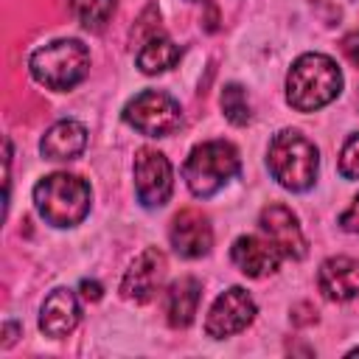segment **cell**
Here are the masks:
<instances>
[{"label":"cell","instance_id":"obj_1","mask_svg":"<svg viewBox=\"0 0 359 359\" xmlns=\"http://www.w3.org/2000/svg\"><path fill=\"white\" fill-rule=\"evenodd\" d=\"M342 90V73L325 53H303L286 76V101L297 112H314L331 104Z\"/></svg>","mask_w":359,"mask_h":359},{"label":"cell","instance_id":"obj_2","mask_svg":"<svg viewBox=\"0 0 359 359\" xmlns=\"http://www.w3.org/2000/svg\"><path fill=\"white\" fill-rule=\"evenodd\" d=\"M90 185L67 171L42 177L34 185V208L53 227H73L90 213Z\"/></svg>","mask_w":359,"mask_h":359},{"label":"cell","instance_id":"obj_3","mask_svg":"<svg viewBox=\"0 0 359 359\" xmlns=\"http://www.w3.org/2000/svg\"><path fill=\"white\" fill-rule=\"evenodd\" d=\"M266 163H269L272 177L286 191H309L317 180L320 151L297 129H283L269 140Z\"/></svg>","mask_w":359,"mask_h":359},{"label":"cell","instance_id":"obj_4","mask_svg":"<svg viewBox=\"0 0 359 359\" xmlns=\"http://www.w3.org/2000/svg\"><path fill=\"white\" fill-rule=\"evenodd\" d=\"M238 171H241L238 149L227 140H205L194 146L188 160L182 163L185 185L199 199H208L216 191H222Z\"/></svg>","mask_w":359,"mask_h":359},{"label":"cell","instance_id":"obj_5","mask_svg":"<svg viewBox=\"0 0 359 359\" xmlns=\"http://www.w3.org/2000/svg\"><path fill=\"white\" fill-rule=\"evenodd\" d=\"M28 70L36 84L48 90H70L90 70V50L79 39H53L36 48L28 59Z\"/></svg>","mask_w":359,"mask_h":359},{"label":"cell","instance_id":"obj_6","mask_svg":"<svg viewBox=\"0 0 359 359\" xmlns=\"http://www.w3.org/2000/svg\"><path fill=\"white\" fill-rule=\"evenodd\" d=\"M123 121L146 137H165L180 129L182 109L168 93L146 90L123 107Z\"/></svg>","mask_w":359,"mask_h":359},{"label":"cell","instance_id":"obj_7","mask_svg":"<svg viewBox=\"0 0 359 359\" xmlns=\"http://www.w3.org/2000/svg\"><path fill=\"white\" fill-rule=\"evenodd\" d=\"M174 174L171 163L157 149H137L135 154V191L143 208H163L171 196Z\"/></svg>","mask_w":359,"mask_h":359},{"label":"cell","instance_id":"obj_8","mask_svg":"<svg viewBox=\"0 0 359 359\" xmlns=\"http://www.w3.org/2000/svg\"><path fill=\"white\" fill-rule=\"evenodd\" d=\"M252 317H255V300L241 286H230L213 300L205 320V331L213 339H224L244 331L252 323Z\"/></svg>","mask_w":359,"mask_h":359},{"label":"cell","instance_id":"obj_9","mask_svg":"<svg viewBox=\"0 0 359 359\" xmlns=\"http://www.w3.org/2000/svg\"><path fill=\"white\" fill-rule=\"evenodd\" d=\"M258 227L264 233V238H269L283 258H292V261H300L306 255V236L300 230V222L297 216L286 208V205H269L261 210L258 216Z\"/></svg>","mask_w":359,"mask_h":359},{"label":"cell","instance_id":"obj_10","mask_svg":"<svg viewBox=\"0 0 359 359\" xmlns=\"http://www.w3.org/2000/svg\"><path fill=\"white\" fill-rule=\"evenodd\" d=\"M168 238H171V247L177 255L182 258H202L210 252L213 247V230H210V222L202 210L196 208H185L174 216L171 222V230H168Z\"/></svg>","mask_w":359,"mask_h":359},{"label":"cell","instance_id":"obj_11","mask_svg":"<svg viewBox=\"0 0 359 359\" xmlns=\"http://www.w3.org/2000/svg\"><path fill=\"white\" fill-rule=\"evenodd\" d=\"M165 275V255L157 247H146L123 272L121 294L135 303H146L160 289V280Z\"/></svg>","mask_w":359,"mask_h":359},{"label":"cell","instance_id":"obj_12","mask_svg":"<svg viewBox=\"0 0 359 359\" xmlns=\"http://www.w3.org/2000/svg\"><path fill=\"white\" fill-rule=\"evenodd\" d=\"M230 258L238 266V272H244L247 278H264L272 275L280 264V250L261 236H238L230 247Z\"/></svg>","mask_w":359,"mask_h":359},{"label":"cell","instance_id":"obj_13","mask_svg":"<svg viewBox=\"0 0 359 359\" xmlns=\"http://www.w3.org/2000/svg\"><path fill=\"white\" fill-rule=\"evenodd\" d=\"M317 286L328 300H351L359 294V261L348 255H334L320 264Z\"/></svg>","mask_w":359,"mask_h":359},{"label":"cell","instance_id":"obj_14","mask_svg":"<svg viewBox=\"0 0 359 359\" xmlns=\"http://www.w3.org/2000/svg\"><path fill=\"white\" fill-rule=\"evenodd\" d=\"M79 320H81V309L70 289H53L39 309V328L53 339L67 337L79 325Z\"/></svg>","mask_w":359,"mask_h":359},{"label":"cell","instance_id":"obj_15","mask_svg":"<svg viewBox=\"0 0 359 359\" xmlns=\"http://www.w3.org/2000/svg\"><path fill=\"white\" fill-rule=\"evenodd\" d=\"M87 146V129L79 121H56L39 140L45 160H73Z\"/></svg>","mask_w":359,"mask_h":359},{"label":"cell","instance_id":"obj_16","mask_svg":"<svg viewBox=\"0 0 359 359\" xmlns=\"http://www.w3.org/2000/svg\"><path fill=\"white\" fill-rule=\"evenodd\" d=\"M199 297H202V286H199L196 278H191V275L177 278L168 286V292H165V314H168V323L174 328H188L194 323Z\"/></svg>","mask_w":359,"mask_h":359},{"label":"cell","instance_id":"obj_17","mask_svg":"<svg viewBox=\"0 0 359 359\" xmlns=\"http://www.w3.org/2000/svg\"><path fill=\"white\" fill-rule=\"evenodd\" d=\"M177 59H180V48H177L168 36H163V34L149 36V39L143 42V48L137 50V67H140L143 73H149V76L174 67Z\"/></svg>","mask_w":359,"mask_h":359},{"label":"cell","instance_id":"obj_18","mask_svg":"<svg viewBox=\"0 0 359 359\" xmlns=\"http://www.w3.org/2000/svg\"><path fill=\"white\" fill-rule=\"evenodd\" d=\"M73 17L87 28V31H104L115 11V0H67Z\"/></svg>","mask_w":359,"mask_h":359},{"label":"cell","instance_id":"obj_19","mask_svg":"<svg viewBox=\"0 0 359 359\" xmlns=\"http://www.w3.org/2000/svg\"><path fill=\"white\" fill-rule=\"evenodd\" d=\"M222 109H224V118L233 123V126H244L252 112H250V101H247V93L241 84H227L222 90Z\"/></svg>","mask_w":359,"mask_h":359},{"label":"cell","instance_id":"obj_20","mask_svg":"<svg viewBox=\"0 0 359 359\" xmlns=\"http://www.w3.org/2000/svg\"><path fill=\"white\" fill-rule=\"evenodd\" d=\"M339 174L345 180H359V132L351 135L339 151Z\"/></svg>","mask_w":359,"mask_h":359},{"label":"cell","instance_id":"obj_21","mask_svg":"<svg viewBox=\"0 0 359 359\" xmlns=\"http://www.w3.org/2000/svg\"><path fill=\"white\" fill-rule=\"evenodd\" d=\"M339 48H342L345 59H348L353 67H359V31L345 34V36H342V42H339Z\"/></svg>","mask_w":359,"mask_h":359},{"label":"cell","instance_id":"obj_22","mask_svg":"<svg viewBox=\"0 0 359 359\" xmlns=\"http://www.w3.org/2000/svg\"><path fill=\"white\" fill-rule=\"evenodd\" d=\"M339 224H342V230H348V233H353V236H359V196L351 202V208L339 216Z\"/></svg>","mask_w":359,"mask_h":359},{"label":"cell","instance_id":"obj_23","mask_svg":"<svg viewBox=\"0 0 359 359\" xmlns=\"http://www.w3.org/2000/svg\"><path fill=\"white\" fill-rule=\"evenodd\" d=\"M79 289H81V297H84V300H93V303H95V300L101 297V283H98V280H87V278H84Z\"/></svg>","mask_w":359,"mask_h":359},{"label":"cell","instance_id":"obj_24","mask_svg":"<svg viewBox=\"0 0 359 359\" xmlns=\"http://www.w3.org/2000/svg\"><path fill=\"white\" fill-rule=\"evenodd\" d=\"M17 331H20L17 323H6V325H3V348H8V345L17 339Z\"/></svg>","mask_w":359,"mask_h":359},{"label":"cell","instance_id":"obj_25","mask_svg":"<svg viewBox=\"0 0 359 359\" xmlns=\"http://www.w3.org/2000/svg\"><path fill=\"white\" fill-rule=\"evenodd\" d=\"M194 3H199V0H194Z\"/></svg>","mask_w":359,"mask_h":359}]
</instances>
